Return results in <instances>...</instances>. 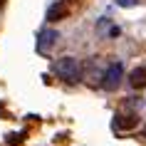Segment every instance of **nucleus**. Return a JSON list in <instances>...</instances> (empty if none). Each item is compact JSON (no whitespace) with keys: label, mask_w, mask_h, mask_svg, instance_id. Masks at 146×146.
<instances>
[{"label":"nucleus","mask_w":146,"mask_h":146,"mask_svg":"<svg viewBox=\"0 0 146 146\" xmlns=\"http://www.w3.org/2000/svg\"><path fill=\"white\" fill-rule=\"evenodd\" d=\"M54 74L69 84H77L79 79H82V64H79L77 57H60V60L54 62Z\"/></svg>","instance_id":"f257e3e1"},{"label":"nucleus","mask_w":146,"mask_h":146,"mask_svg":"<svg viewBox=\"0 0 146 146\" xmlns=\"http://www.w3.org/2000/svg\"><path fill=\"white\" fill-rule=\"evenodd\" d=\"M121 77H124L121 62H111V64L104 69V89H107V92H114L116 87L121 84Z\"/></svg>","instance_id":"f03ea898"},{"label":"nucleus","mask_w":146,"mask_h":146,"mask_svg":"<svg viewBox=\"0 0 146 146\" xmlns=\"http://www.w3.org/2000/svg\"><path fill=\"white\" fill-rule=\"evenodd\" d=\"M116 5H119V8H136L139 0H116Z\"/></svg>","instance_id":"423d86ee"},{"label":"nucleus","mask_w":146,"mask_h":146,"mask_svg":"<svg viewBox=\"0 0 146 146\" xmlns=\"http://www.w3.org/2000/svg\"><path fill=\"white\" fill-rule=\"evenodd\" d=\"M64 15H67V5H62V0H52V5L47 8V20L50 23H57Z\"/></svg>","instance_id":"39448f33"},{"label":"nucleus","mask_w":146,"mask_h":146,"mask_svg":"<svg viewBox=\"0 0 146 146\" xmlns=\"http://www.w3.org/2000/svg\"><path fill=\"white\" fill-rule=\"evenodd\" d=\"M0 3H3V0H0Z\"/></svg>","instance_id":"6e6552de"},{"label":"nucleus","mask_w":146,"mask_h":146,"mask_svg":"<svg viewBox=\"0 0 146 146\" xmlns=\"http://www.w3.org/2000/svg\"><path fill=\"white\" fill-rule=\"evenodd\" d=\"M57 40H60V32L57 30H42L37 35V52L40 54L52 52V47L57 45Z\"/></svg>","instance_id":"7ed1b4c3"},{"label":"nucleus","mask_w":146,"mask_h":146,"mask_svg":"<svg viewBox=\"0 0 146 146\" xmlns=\"http://www.w3.org/2000/svg\"><path fill=\"white\" fill-rule=\"evenodd\" d=\"M129 87L131 89H141V87H146V69L144 67H136L129 72Z\"/></svg>","instance_id":"20e7f679"},{"label":"nucleus","mask_w":146,"mask_h":146,"mask_svg":"<svg viewBox=\"0 0 146 146\" xmlns=\"http://www.w3.org/2000/svg\"><path fill=\"white\" fill-rule=\"evenodd\" d=\"M144 134H146V129H144Z\"/></svg>","instance_id":"0eeeda50"}]
</instances>
